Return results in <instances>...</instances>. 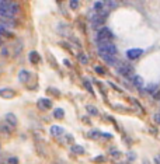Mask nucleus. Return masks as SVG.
Masks as SVG:
<instances>
[{"label":"nucleus","instance_id":"aec40b11","mask_svg":"<svg viewBox=\"0 0 160 164\" xmlns=\"http://www.w3.org/2000/svg\"><path fill=\"white\" fill-rule=\"evenodd\" d=\"M154 163H156V164H160V156H156V157H154Z\"/></svg>","mask_w":160,"mask_h":164},{"label":"nucleus","instance_id":"6e6552de","mask_svg":"<svg viewBox=\"0 0 160 164\" xmlns=\"http://www.w3.org/2000/svg\"><path fill=\"white\" fill-rule=\"evenodd\" d=\"M131 69H132V67H131V66H128V65H124V63H122V65H120V72L122 73V74H128L129 72H131Z\"/></svg>","mask_w":160,"mask_h":164},{"label":"nucleus","instance_id":"4be33fe9","mask_svg":"<svg viewBox=\"0 0 160 164\" xmlns=\"http://www.w3.org/2000/svg\"><path fill=\"white\" fill-rule=\"evenodd\" d=\"M0 45H1V39H0Z\"/></svg>","mask_w":160,"mask_h":164},{"label":"nucleus","instance_id":"dca6fc26","mask_svg":"<svg viewBox=\"0 0 160 164\" xmlns=\"http://www.w3.org/2000/svg\"><path fill=\"white\" fill-rule=\"evenodd\" d=\"M79 60L81 63H83V65H86V63H87V56H86V55H79Z\"/></svg>","mask_w":160,"mask_h":164},{"label":"nucleus","instance_id":"9d476101","mask_svg":"<svg viewBox=\"0 0 160 164\" xmlns=\"http://www.w3.org/2000/svg\"><path fill=\"white\" fill-rule=\"evenodd\" d=\"M30 59H31V62H38L40 60V55L32 51V52H30Z\"/></svg>","mask_w":160,"mask_h":164},{"label":"nucleus","instance_id":"6ab92c4d","mask_svg":"<svg viewBox=\"0 0 160 164\" xmlns=\"http://www.w3.org/2000/svg\"><path fill=\"white\" fill-rule=\"evenodd\" d=\"M90 136H94V139H97V136H100L98 132H90Z\"/></svg>","mask_w":160,"mask_h":164},{"label":"nucleus","instance_id":"4468645a","mask_svg":"<svg viewBox=\"0 0 160 164\" xmlns=\"http://www.w3.org/2000/svg\"><path fill=\"white\" fill-rule=\"evenodd\" d=\"M87 111L90 114H93V115H97V114H98V111H97L96 107H91V105H87Z\"/></svg>","mask_w":160,"mask_h":164},{"label":"nucleus","instance_id":"20e7f679","mask_svg":"<svg viewBox=\"0 0 160 164\" xmlns=\"http://www.w3.org/2000/svg\"><path fill=\"white\" fill-rule=\"evenodd\" d=\"M141 55H142V49H136V48H134V49L127 51V56H128V59H138Z\"/></svg>","mask_w":160,"mask_h":164},{"label":"nucleus","instance_id":"0eeeda50","mask_svg":"<svg viewBox=\"0 0 160 164\" xmlns=\"http://www.w3.org/2000/svg\"><path fill=\"white\" fill-rule=\"evenodd\" d=\"M0 95L10 98V97H14V91H13V90H8V88H6V90H1V91H0Z\"/></svg>","mask_w":160,"mask_h":164},{"label":"nucleus","instance_id":"1a4fd4ad","mask_svg":"<svg viewBox=\"0 0 160 164\" xmlns=\"http://www.w3.org/2000/svg\"><path fill=\"white\" fill-rule=\"evenodd\" d=\"M63 115H65V111L62 108H56L55 111H54V117L55 118H59V119H61V118H63Z\"/></svg>","mask_w":160,"mask_h":164},{"label":"nucleus","instance_id":"2eb2a0df","mask_svg":"<svg viewBox=\"0 0 160 164\" xmlns=\"http://www.w3.org/2000/svg\"><path fill=\"white\" fill-rule=\"evenodd\" d=\"M73 151H74V153H80V154H83V153H84V149L81 147V146H73Z\"/></svg>","mask_w":160,"mask_h":164},{"label":"nucleus","instance_id":"7ed1b4c3","mask_svg":"<svg viewBox=\"0 0 160 164\" xmlns=\"http://www.w3.org/2000/svg\"><path fill=\"white\" fill-rule=\"evenodd\" d=\"M112 32L107 28V27H103L100 31H98V34H97V39H98V44L100 42H111L112 39Z\"/></svg>","mask_w":160,"mask_h":164},{"label":"nucleus","instance_id":"39448f33","mask_svg":"<svg viewBox=\"0 0 160 164\" xmlns=\"http://www.w3.org/2000/svg\"><path fill=\"white\" fill-rule=\"evenodd\" d=\"M51 133H52L54 136H58V135L63 133V128H62V126H58V125L52 126V128H51Z\"/></svg>","mask_w":160,"mask_h":164},{"label":"nucleus","instance_id":"f03ea898","mask_svg":"<svg viewBox=\"0 0 160 164\" xmlns=\"http://www.w3.org/2000/svg\"><path fill=\"white\" fill-rule=\"evenodd\" d=\"M98 54L115 56L117 55V47L112 42H100L98 44Z\"/></svg>","mask_w":160,"mask_h":164},{"label":"nucleus","instance_id":"f3484780","mask_svg":"<svg viewBox=\"0 0 160 164\" xmlns=\"http://www.w3.org/2000/svg\"><path fill=\"white\" fill-rule=\"evenodd\" d=\"M77 6H79V4H77L76 0H72V1H70V7L72 8H77Z\"/></svg>","mask_w":160,"mask_h":164},{"label":"nucleus","instance_id":"9b49d317","mask_svg":"<svg viewBox=\"0 0 160 164\" xmlns=\"http://www.w3.org/2000/svg\"><path fill=\"white\" fill-rule=\"evenodd\" d=\"M6 118H7V121L11 124V125H16V124H17V118L14 117L13 114H7V117H6Z\"/></svg>","mask_w":160,"mask_h":164},{"label":"nucleus","instance_id":"412c9836","mask_svg":"<svg viewBox=\"0 0 160 164\" xmlns=\"http://www.w3.org/2000/svg\"><path fill=\"white\" fill-rule=\"evenodd\" d=\"M96 70H97V73H104V70H103L101 67H98V66L96 67Z\"/></svg>","mask_w":160,"mask_h":164},{"label":"nucleus","instance_id":"423d86ee","mask_svg":"<svg viewBox=\"0 0 160 164\" xmlns=\"http://www.w3.org/2000/svg\"><path fill=\"white\" fill-rule=\"evenodd\" d=\"M18 79L21 80V81H27L28 79H30V73H28V70H21L20 73H18Z\"/></svg>","mask_w":160,"mask_h":164},{"label":"nucleus","instance_id":"ddd939ff","mask_svg":"<svg viewBox=\"0 0 160 164\" xmlns=\"http://www.w3.org/2000/svg\"><path fill=\"white\" fill-rule=\"evenodd\" d=\"M134 83H135L136 86H142L143 84V80H142V77H139V76H134Z\"/></svg>","mask_w":160,"mask_h":164},{"label":"nucleus","instance_id":"f8f14e48","mask_svg":"<svg viewBox=\"0 0 160 164\" xmlns=\"http://www.w3.org/2000/svg\"><path fill=\"white\" fill-rule=\"evenodd\" d=\"M40 104H41V107H44V108H49V107H51V101H49V100H45V98H41Z\"/></svg>","mask_w":160,"mask_h":164},{"label":"nucleus","instance_id":"f257e3e1","mask_svg":"<svg viewBox=\"0 0 160 164\" xmlns=\"http://www.w3.org/2000/svg\"><path fill=\"white\" fill-rule=\"evenodd\" d=\"M18 11H20V7L17 3L6 1V0L0 1V16L3 18H13L16 14H18Z\"/></svg>","mask_w":160,"mask_h":164},{"label":"nucleus","instance_id":"a211bd4d","mask_svg":"<svg viewBox=\"0 0 160 164\" xmlns=\"http://www.w3.org/2000/svg\"><path fill=\"white\" fill-rule=\"evenodd\" d=\"M8 163H10V164H17V158H16V157H11V158L8 160Z\"/></svg>","mask_w":160,"mask_h":164}]
</instances>
